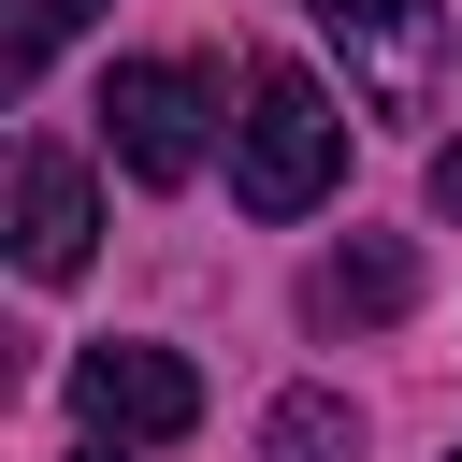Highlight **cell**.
I'll return each mask as SVG.
<instances>
[{
    "label": "cell",
    "instance_id": "cell-1",
    "mask_svg": "<svg viewBox=\"0 0 462 462\" xmlns=\"http://www.w3.org/2000/svg\"><path fill=\"white\" fill-rule=\"evenodd\" d=\"M332 173H346L332 87L289 72V58H260V72H245V116H231V202H245V217H318Z\"/></svg>",
    "mask_w": 462,
    "mask_h": 462
},
{
    "label": "cell",
    "instance_id": "cell-2",
    "mask_svg": "<svg viewBox=\"0 0 462 462\" xmlns=\"http://www.w3.org/2000/svg\"><path fill=\"white\" fill-rule=\"evenodd\" d=\"M202 116H217V72L202 58H130L101 87V144H116L130 188H188L202 173Z\"/></svg>",
    "mask_w": 462,
    "mask_h": 462
},
{
    "label": "cell",
    "instance_id": "cell-3",
    "mask_svg": "<svg viewBox=\"0 0 462 462\" xmlns=\"http://www.w3.org/2000/svg\"><path fill=\"white\" fill-rule=\"evenodd\" d=\"M318 29L346 43V87L375 116H433V87H448V14L433 0H318Z\"/></svg>",
    "mask_w": 462,
    "mask_h": 462
},
{
    "label": "cell",
    "instance_id": "cell-4",
    "mask_svg": "<svg viewBox=\"0 0 462 462\" xmlns=\"http://www.w3.org/2000/svg\"><path fill=\"white\" fill-rule=\"evenodd\" d=\"M72 404H87V433H130V448L202 433V375H188L173 346H87V361H72Z\"/></svg>",
    "mask_w": 462,
    "mask_h": 462
},
{
    "label": "cell",
    "instance_id": "cell-5",
    "mask_svg": "<svg viewBox=\"0 0 462 462\" xmlns=\"http://www.w3.org/2000/svg\"><path fill=\"white\" fill-rule=\"evenodd\" d=\"M87 245H101V188H87V159H72V144H29V159H14V260L58 289V274H87Z\"/></svg>",
    "mask_w": 462,
    "mask_h": 462
},
{
    "label": "cell",
    "instance_id": "cell-6",
    "mask_svg": "<svg viewBox=\"0 0 462 462\" xmlns=\"http://www.w3.org/2000/svg\"><path fill=\"white\" fill-rule=\"evenodd\" d=\"M303 303H318V332H390V318L419 303V260H404L390 231H361L346 260H318V289H303Z\"/></svg>",
    "mask_w": 462,
    "mask_h": 462
},
{
    "label": "cell",
    "instance_id": "cell-7",
    "mask_svg": "<svg viewBox=\"0 0 462 462\" xmlns=\"http://www.w3.org/2000/svg\"><path fill=\"white\" fill-rule=\"evenodd\" d=\"M260 462H361V419H346L332 390H289V404L260 419Z\"/></svg>",
    "mask_w": 462,
    "mask_h": 462
},
{
    "label": "cell",
    "instance_id": "cell-8",
    "mask_svg": "<svg viewBox=\"0 0 462 462\" xmlns=\"http://www.w3.org/2000/svg\"><path fill=\"white\" fill-rule=\"evenodd\" d=\"M87 14H101V0H0V72L29 87V72H43V58L87 29Z\"/></svg>",
    "mask_w": 462,
    "mask_h": 462
},
{
    "label": "cell",
    "instance_id": "cell-9",
    "mask_svg": "<svg viewBox=\"0 0 462 462\" xmlns=\"http://www.w3.org/2000/svg\"><path fill=\"white\" fill-rule=\"evenodd\" d=\"M433 217H462V144H433Z\"/></svg>",
    "mask_w": 462,
    "mask_h": 462
},
{
    "label": "cell",
    "instance_id": "cell-10",
    "mask_svg": "<svg viewBox=\"0 0 462 462\" xmlns=\"http://www.w3.org/2000/svg\"><path fill=\"white\" fill-rule=\"evenodd\" d=\"M448 462H462V448H448Z\"/></svg>",
    "mask_w": 462,
    "mask_h": 462
}]
</instances>
